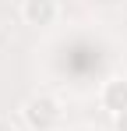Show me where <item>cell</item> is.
Instances as JSON below:
<instances>
[{"label": "cell", "mask_w": 127, "mask_h": 131, "mask_svg": "<svg viewBox=\"0 0 127 131\" xmlns=\"http://www.w3.org/2000/svg\"><path fill=\"white\" fill-rule=\"evenodd\" d=\"M64 117V106L53 92H32L25 103H21V121L32 131H53Z\"/></svg>", "instance_id": "obj_1"}, {"label": "cell", "mask_w": 127, "mask_h": 131, "mask_svg": "<svg viewBox=\"0 0 127 131\" xmlns=\"http://www.w3.org/2000/svg\"><path fill=\"white\" fill-rule=\"evenodd\" d=\"M99 103L103 110H109L113 117L117 113H127V74H117V78H109L99 92Z\"/></svg>", "instance_id": "obj_3"}, {"label": "cell", "mask_w": 127, "mask_h": 131, "mask_svg": "<svg viewBox=\"0 0 127 131\" xmlns=\"http://www.w3.org/2000/svg\"><path fill=\"white\" fill-rule=\"evenodd\" d=\"M60 18V4L57 0H21V21L32 28H49Z\"/></svg>", "instance_id": "obj_2"}, {"label": "cell", "mask_w": 127, "mask_h": 131, "mask_svg": "<svg viewBox=\"0 0 127 131\" xmlns=\"http://www.w3.org/2000/svg\"><path fill=\"white\" fill-rule=\"evenodd\" d=\"M0 131H21V124L11 121V117H0Z\"/></svg>", "instance_id": "obj_4"}, {"label": "cell", "mask_w": 127, "mask_h": 131, "mask_svg": "<svg viewBox=\"0 0 127 131\" xmlns=\"http://www.w3.org/2000/svg\"><path fill=\"white\" fill-rule=\"evenodd\" d=\"M113 131H127V113H117L113 117Z\"/></svg>", "instance_id": "obj_5"}]
</instances>
